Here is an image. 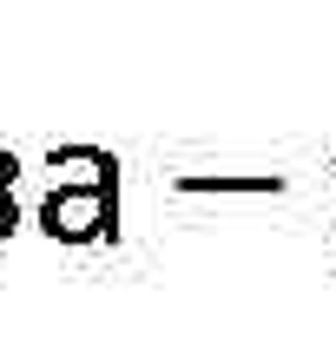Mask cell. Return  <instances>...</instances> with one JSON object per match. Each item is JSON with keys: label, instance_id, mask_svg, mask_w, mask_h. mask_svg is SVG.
<instances>
[{"label": "cell", "instance_id": "cell-3", "mask_svg": "<svg viewBox=\"0 0 336 356\" xmlns=\"http://www.w3.org/2000/svg\"><path fill=\"white\" fill-rule=\"evenodd\" d=\"M13 231V191H0V238Z\"/></svg>", "mask_w": 336, "mask_h": 356}, {"label": "cell", "instance_id": "cell-4", "mask_svg": "<svg viewBox=\"0 0 336 356\" xmlns=\"http://www.w3.org/2000/svg\"><path fill=\"white\" fill-rule=\"evenodd\" d=\"M13 172H20V165H13V152H0V191H13Z\"/></svg>", "mask_w": 336, "mask_h": 356}, {"label": "cell", "instance_id": "cell-2", "mask_svg": "<svg viewBox=\"0 0 336 356\" xmlns=\"http://www.w3.org/2000/svg\"><path fill=\"white\" fill-rule=\"evenodd\" d=\"M185 191H284V178H178Z\"/></svg>", "mask_w": 336, "mask_h": 356}, {"label": "cell", "instance_id": "cell-1", "mask_svg": "<svg viewBox=\"0 0 336 356\" xmlns=\"http://www.w3.org/2000/svg\"><path fill=\"white\" fill-rule=\"evenodd\" d=\"M40 225H47V238H66V244L106 238L119 225V165L99 172L92 185H53L40 204Z\"/></svg>", "mask_w": 336, "mask_h": 356}]
</instances>
